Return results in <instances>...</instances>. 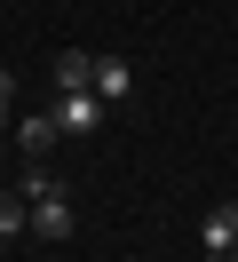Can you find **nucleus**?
Listing matches in <instances>:
<instances>
[{
	"label": "nucleus",
	"mask_w": 238,
	"mask_h": 262,
	"mask_svg": "<svg viewBox=\"0 0 238 262\" xmlns=\"http://www.w3.org/2000/svg\"><path fill=\"white\" fill-rule=\"evenodd\" d=\"M16 191L32 199V230H40L48 246H63V238H72V230H79V214H72V191H63V183L48 175V167H32V175L16 183Z\"/></svg>",
	"instance_id": "f257e3e1"
},
{
	"label": "nucleus",
	"mask_w": 238,
	"mask_h": 262,
	"mask_svg": "<svg viewBox=\"0 0 238 262\" xmlns=\"http://www.w3.org/2000/svg\"><path fill=\"white\" fill-rule=\"evenodd\" d=\"M199 246H206V262H238V199L206 207V223H199Z\"/></svg>",
	"instance_id": "f03ea898"
},
{
	"label": "nucleus",
	"mask_w": 238,
	"mask_h": 262,
	"mask_svg": "<svg viewBox=\"0 0 238 262\" xmlns=\"http://www.w3.org/2000/svg\"><path fill=\"white\" fill-rule=\"evenodd\" d=\"M103 112H111V103L95 96V88H88V96H56V103H48V119H56L63 135H95V127H103Z\"/></svg>",
	"instance_id": "7ed1b4c3"
},
{
	"label": "nucleus",
	"mask_w": 238,
	"mask_h": 262,
	"mask_svg": "<svg viewBox=\"0 0 238 262\" xmlns=\"http://www.w3.org/2000/svg\"><path fill=\"white\" fill-rule=\"evenodd\" d=\"M95 64H103V56H88V48H63L56 64H48V72H56V96H88V88H95Z\"/></svg>",
	"instance_id": "20e7f679"
},
{
	"label": "nucleus",
	"mask_w": 238,
	"mask_h": 262,
	"mask_svg": "<svg viewBox=\"0 0 238 262\" xmlns=\"http://www.w3.org/2000/svg\"><path fill=\"white\" fill-rule=\"evenodd\" d=\"M63 143V127L48 112H32V119H16V151H24V159H48V151Z\"/></svg>",
	"instance_id": "39448f33"
},
{
	"label": "nucleus",
	"mask_w": 238,
	"mask_h": 262,
	"mask_svg": "<svg viewBox=\"0 0 238 262\" xmlns=\"http://www.w3.org/2000/svg\"><path fill=\"white\" fill-rule=\"evenodd\" d=\"M127 88H135V72H127L119 56H111V64H95V96H103V103H127Z\"/></svg>",
	"instance_id": "423d86ee"
},
{
	"label": "nucleus",
	"mask_w": 238,
	"mask_h": 262,
	"mask_svg": "<svg viewBox=\"0 0 238 262\" xmlns=\"http://www.w3.org/2000/svg\"><path fill=\"white\" fill-rule=\"evenodd\" d=\"M24 223H32V199L24 191H0V238H16Z\"/></svg>",
	"instance_id": "0eeeda50"
},
{
	"label": "nucleus",
	"mask_w": 238,
	"mask_h": 262,
	"mask_svg": "<svg viewBox=\"0 0 238 262\" xmlns=\"http://www.w3.org/2000/svg\"><path fill=\"white\" fill-rule=\"evenodd\" d=\"M8 112H16V72H0V127H8Z\"/></svg>",
	"instance_id": "6e6552de"
},
{
	"label": "nucleus",
	"mask_w": 238,
	"mask_h": 262,
	"mask_svg": "<svg viewBox=\"0 0 238 262\" xmlns=\"http://www.w3.org/2000/svg\"><path fill=\"white\" fill-rule=\"evenodd\" d=\"M0 151H8V135H0Z\"/></svg>",
	"instance_id": "1a4fd4ad"
}]
</instances>
